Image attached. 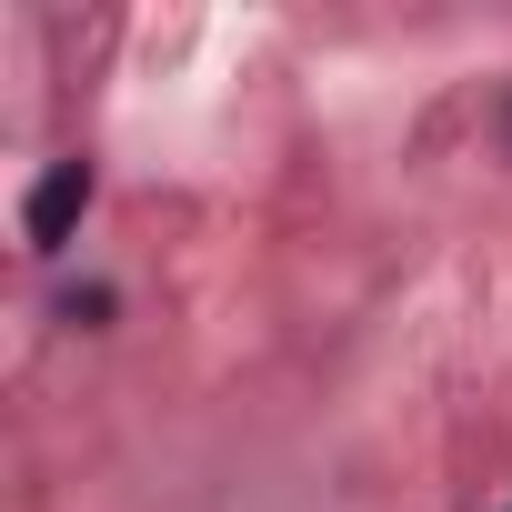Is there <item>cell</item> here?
Instances as JSON below:
<instances>
[{"label":"cell","instance_id":"6da1fadb","mask_svg":"<svg viewBox=\"0 0 512 512\" xmlns=\"http://www.w3.org/2000/svg\"><path fill=\"white\" fill-rule=\"evenodd\" d=\"M81 211H91V161H51L41 191H31V241L61 251V241L81 231Z\"/></svg>","mask_w":512,"mask_h":512}]
</instances>
